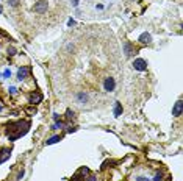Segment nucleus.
Wrapping results in <instances>:
<instances>
[{
	"mask_svg": "<svg viewBox=\"0 0 183 181\" xmlns=\"http://www.w3.org/2000/svg\"><path fill=\"white\" fill-rule=\"evenodd\" d=\"M33 11L38 14H44L45 11H47V2H45V0H39L38 3H34Z\"/></svg>",
	"mask_w": 183,
	"mask_h": 181,
	"instance_id": "1",
	"label": "nucleus"
},
{
	"mask_svg": "<svg viewBox=\"0 0 183 181\" xmlns=\"http://www.w3.org/2000/svg\"><path fill=\"white\" fill-rule=\"evenodd\" d=\"M103 87H105V91H108V92L114 91V87H116V81H114V78L108 76V78L105 80V83H103Z\"/></svg>",
	"mask_w": 183,
	"mask_h": 181,
	"instance_id": "2",
	"label": "nucleus"
},
{
	"mask_svg": "<svg viewBox=\"0 0 183 181\" xmlns=\"http://www.w3.org/2000/svg\"><path fill=\"white\" fill-rule=\"evenodd\" d=\"M133 67L136 69V70H139V72H142V70H146L147 69V63L144 59H141V58H138V59H135V63H133Z\"/></svg>",
	"mask_w": 183,
	"mask_h": 181,
	"instance_id": "3",
	"label": "nucleus"
},
{
	"mask_svg": "<svg viewBox=\"0 0 183 181\" xmlns=\"http://www.w3.org/2000/svg\"><path fill=\"white\" fill-rule=\"evenodd\" d=\"M182 111H183V105H182V100H178L172 108V115L178 117V115H182Z\"/></svg>",
	"mask_w": 183,
	"mask_h": 181,
	"instance_id": "4",
	"label": "nucleus"
},
{
	"mask_svg": "<svg viewBox=\"0 0 183 181\" xmlns=\"http://www.w3.org/2000/svg\"><path fill=\"white\" fill-rule=\"evenodd\" d=\"M41 102H42L41 92H33V94L30 95V103H32V105H36V103H41Z\"/></svg>",
	"mask_w": 183,
	"mask_h": 181,
	"instance_id": "5",
	"label": "nucleus"
},
{
	"mask_svg": "<svg viewBox=\"0 0 183 181\" xmlns=\"http://www.w3.org/2000/svg\"><path fill=\"white\" fill-rule=\"evenodd\" d=\"M28 74H30V67L24 66V67H21V69H19V72H17V78L22 81V80H24V78H25V76L28 75Z\"/></svg>",
	"mask_w": 183,
	"mask_h": 181,
	"instance_id": "6",
	"label": "nucleus"
},
{
	"mask_svg": "<svg viewBox=\"0 0 183 181\" xmlns=\"http://www.w3.org/2000/svg\"><path fill=\"white\" fill-rule=\"evenodd\" d=\"M138 41L141 42V44H150V42H152V36L149 33H142L141 36L138 38Z\"/></svg>",
	"mask_w": 183,
	"mask_h": 181,
	"instance_id": "7",
	"label": "nucleus"
},
{
	"mask_svg": "<svg viewBox=\"0 0 183 181\" xmlns=\"http://www.w3.org/2000/svg\"><path fill=\"white\" fill-rule=\"evenodd\" d=\"M124 48H125V55H127V56L133 55V48H131V44H130V42H125V44H124Z\"/></svg>",
	"mask_w": 183,
	"mask_h": 181,
	"instance_id": "8",
	"label": "nucleus"
},
{
	"mask_svg": "<svg viewBox=\"0 0 183 181\" xmlns=\"http://www.w3.org/2000/svg\"><path fill=\"white\" fill-rule=\"evenodd\" d=\"M77 100H78L80 103H85V102H88V95L85 94V92H78V94H77Z\"/></svg>",
	"mask_w": 183,
	"mask_h": 181,
	"instance_id": "9",
	"label": "nucleus"
},
{
	"mask_svg": "<svg viewBox=\"0 0 183 181\" xmlns=\"http://www.w3.org/2000/svg\"><path fill=\"white\" fill-rule=\"evenodd\" d=\"M122 114V105L120 103H116V106H114V115L118 117V115Z\"/></svg>",
	"mask_w": 183,
	"mask_h": 181,
	"instance_id": "10",
	"label": "nucleus"
},
{
	"mask_svg": "<svg viewBox=\"0 0 183 181\" xmlns=\"http://www.w3.org/2000/svg\"><path fill=\"white\" fill-rule=\"evenodd\" d=\"M58 141H61V136H53V137H50V139L45 142V145H52V144H55V142Z\"/></svg>",
	"mask_w": 183,
	"mask_h": 181,
	"instance_id": "11",
	"label": "nucleus"
},
{
	"mask_svg": "<svg viewBox=\"0 0 183 181\" xmlns=\"http://www.w3.org/2000/svg\"><path fill=\"white\" fill-rule=\"evenodd\" d=\"M8 3L11 6H17L19 3H21V0H8Z\"/></svg>",
	"mask_w": 183,
	"mask_h": 181,
	"instance_id": "12",
	"label": "nucleus"
},
{
	"mask_svg": "<svg viewBox=\"0 0 183 181\" xmlns=\"http://www.w3.org/2000/svg\"><path fill=\"white\" fill-rule=\"evenodd\" d=\"M8 55H16V50H14L13 47H10L8 48Z\"/></svg>",
	"mask_w": 183,
	"mask_h": 181,
	"instance_id": "13",
	"label": "nucleus"
},
{
	"mask_svg": "<svg viewBox=\"0 0 183 181\" xmlns=\"http://www.w3.org/2000/svg\"><path fill=\"white\" fill-rule=\"evenodd\" d=\"M66 114H67V115H66V117H67V119H72V117H74V113H72L71 109H69V111H67V113H66Z\"/></svg>",
	"mask_w": 183,
	"mask_h": 181,
	"instance_id": "14",
	"label": "nucleus"
},
{
	"mask_svg": "<svg viewBox=\"0 0 183 181\" xmlns=\"http://www.w3.org/2000/svg\"><path fill=\"white\" fill-rule=\"evenodd\" d=\"M10 75H11V74H10V70H5V72H3V76H5V78H8Z\"/></svg>",
	"mask_w": 183,
	"mask_h": 181,
	"instance_id": "15",
	"label": "nucleus"
},
{
	"mask_svg": "<svg viewBox=\"0 0 183 181\" xmlns=\"http://www.w3.org/2000/svg\"><path fill=\"white\" fill-rule=\"evenodd\" d=\"M136 181H149V180L144 178V176H139V178H136Z\"/></svg>",
	"mask_w": 183,
	"mask_h": 181,
	"instance_id": "16",
	"label": "nucleus"
},
{
	"mask_svg": "<svg viewBox=\"0 0 183 181\" xmlns=\"http://www.w3.org/2000/svg\"><path fill=\"white\" fill-rule=\"evenodd\" d=\"M153 181H161V175H157V176H155V180Z\"/></svg>",
	"mask_w": 183,
	"mask_h": 181,
	"instance_id": "17",
	"label": "nucleus"
},
{
	"mask_svg": "<svg viewBox=\"0 0 183 181\" xmlns=\"http://www.w3.org/2000/svg\"><path fill=\"white\" fill-rule=\"evenodd\" d=\"M10 92L11 94H16V87H10Z\"/></svg>",
	"mask_w": 183,
	"mask_h": 181,
	"instance_id": "18",
	"label": "nucleus"
},
{
	"mask_svg": "<svg viewBox=\"0 0 183 181\" xmlns=\"http://www.w3.org/2000/svg\"><path fill=\"white\" fill-rule=\"evenodd\" d=\"M24 173H25V172H24V170H22V172H21V173H19V176H17V180H21V178H22V176H24Z\"/></svg>",
	"mask_w": 183,
	"mask_h": 181,
	"instance_id": "19",
	"label": "nucleus"
},
{
	"mask_svg": "<svg viewBox=\"0 0 183 181\" xmlns=\"http://www.w3.org/2000/svg\"><path fill=\"white\" fill-rule=\"evenodd\" d=\"M88 181H96V178H94V176H89V178H88Z\"/></svg>",
	"mask_w": 183,
	"mask_h": 181,
	"instance_id": "20",
	"label": "nucleus"
},
{
	"mask_svg": "<svg viewBox=\"0 0 183 181\" xmlns=\"http://www.w3.org/2000/svg\"><path fill=\"white\" fill-rule=\"evenodd\" d=\"M77 2H78V0H74V5H75V6L78 5V3H77Z\"/></svg>",
	"mask_w": 183,
	"mask_h": 181,
	"instance_id": "21",
	"label": "nucleus"
},
{
	"mask_svg": "<svg viewBox=\"0 0 183 181\" xmlns=\"http://www.w3.org/2000/svg\"><path fill=\"white\" fill-rule=\"evenodd\" d=\"M0 109H2V106H0Z\"/></svg>",
	"mask_w": 183,
	"mask_h": 181,
	"instance_id": "22",
	"label": "nucleus"
}]
</instances>
